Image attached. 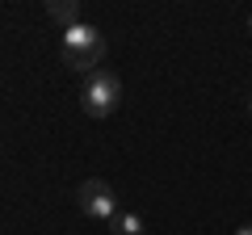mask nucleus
Returning <instances> with one entry per match:
<instances>
[{"instance_id":"20e7f679","label":"nucleus","mask_w":252,"mask_h":235,"mask_svg":"<svg viewBox=\"0 0 252 235\" xmlns=\"http://www.w3.org/2000/svg\"><path fill=\"white\" fill-rule=\"evenodd\" d=\"M51 17L72 29V26H80V4H76V0H55V4H51Z\"/></svg>"},{"instance_id":"6e6552de","label":"nucleus","mask_w":252,"mask_h":235,"mask_svg":"<svg viewBox=\"0 0 252 235\" xmlns=\"http://www.w3.org/2000/svg\"><path fill=\"white\" fill-rule=\"evenodd\" d=\"M248 109H252V101H248Z\"/></svg>"},{"instance_id":"f03ea898","label":"nucleus","mask_w":252,"mask_h":235,"mask_svg":"<svg viewBox=\"0 0 252 235\" xmlns=\"http://www.w3.org/2000/svg\"><path fill=\"white\" fill-rule=\"evenodd\" d=\"M118 101H122V80H118L109 67H97V72L84 76L80 84V105L89 118H109L118 109Z\"/></svg>"},{"instance_id":"39448f33","label":"nucleus","mask_w":252,"mask_h":235,"mask_svg":"<svg viewBox=\"0 0 252 235\" xmlns=\"http://www.w3.org/2000/svg\"><path fill=\"white\" fill-rule=\"evenodd\" d=\"M114 235H143V218L139 214H114Z\"/></svg>"},{"instance_id":"7ed1b4c3","label":"nucleus","mask_w":252,"mask_h":235,"mask_svg":"<svg viewBox=\"0 0 252 235\" xmlns=\"http://www.w3.org/2000/svg\"><path fill=\"white\" fill-rule=\"evenodd\" d=\"M76 202H80V210L89 218H109V223H114V214H118V193L109 189L105 181H84L80 189H76Z\"/></svg>"},{"instance_id":"f257e3e1","label":"nucleus","mask_w":252,"mask_h":235,"mask_svg":"<svg viewBox=\"0 0 252 235\" xmlns=\"http://www.w3.org/2000/svg\"><path fill=\"white\" fill-rule=\"evenodd\" d=\"M101 55H105V38H101V29L93 26H72L63 29V63L72 67V72H97Z\"/></svg>"},{"instance_id":"423d86ee","label":"nucleus","mask_w":252,"mask_h":235,"mask_svg":"<svg viewBox=\"0 0 252 235\" xmlns=\"http://www.w3.org/2000/svg\"><path fill=\"white\" fill-rule=\"evenodd\" d=\"M235 235H252V223H248V227H240V231H235Z\"/></svg>"},{"instance_id":"0eeeda50","label":"nucleus","mask_w":252,"mask_h":235,"mask_svg":"<svg viewBox=\"0 0 252 235\" xmlns=\"http://www.w3.org/2000/svg\"><path fill=\"white\" fill-rule=\"evenodd\" d=\"M248 29H252V17H248Z\"/></svg>"}]
</instances>
